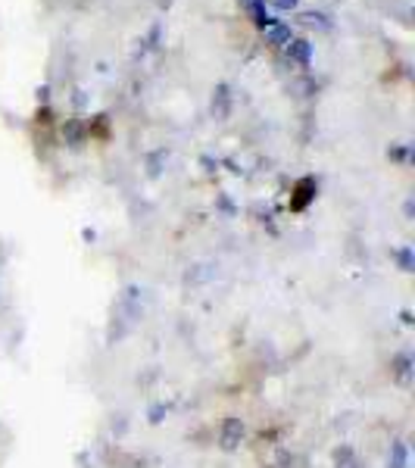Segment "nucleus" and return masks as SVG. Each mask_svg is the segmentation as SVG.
<instances>
[{
  "label": "nucleus",
  "instance_id": "nucleus-1",
  "mask_svg": "<svg viewBox=\"0 0 415 468\" xmlns=\"http://www.w3.org/2000/svg\"><path fill=\"white\" fill-rule=\"evenodd\" d=\"M112 319L122 322V328L116 331V337H122L134 322L141 319V288H125V293H119L116 309H112Z\"/></svg>",
  "mask_w": 415,
  "mask_h": 468
},
{
  "label": "nucleus",
  "instance_id": "nucleus-2",
  "mask_svg": "<svg viewBox=\"0 0 415 468\" xmlns=\"http://www.w3.org/2000/svg\"><path fill=\"white\" fill-rule=\"evenodd\" d=\"M244 434H247L244 421H240L238 415H229V419L222 421V428H218V447H222L225 452L238 450L240 443H244Z\"/></svg>",
  "mask_w": 415,
  "mask_h": 468
},
{
  "label": "nucleus",
  "instance_id": "nucleus-3",
  "mask_svg": "<svg viewBox=\"0 0 415 468\" xmlns=\"http://www.w3.org/2000/svg\"><path fill=\"white\" fill-rule=\"evenodd\" d=\"M388 468H406V443H394V447H390Z\"/></svg>",
  "mask_w": 415,
  "mask_h": 468
},
{
  "label": "nucleus",
  "instance_id": "nucleus-4",
  "mask_svg": "<svg viewBox=\"0 0 415 468\" xmlns=\"http://www.w3.org/2000/svg\"><path fill=\"white\" fill-rule=\"evenodd\" d=\"M410 356H397V362H394V375H397V381L399 384H410Z\"/></svg>",
  "mask_w": 415,
  "mask_h": 468
},
{
  "label": "nucleus",
  "instance_id": "nucleus-5",
  "mask_svg": "<svg viewBox=\"0 0 415 468\" xmlns=\"http://www.w3.org/2000/svg\"><path fill=\"white\" fill-rule=\"evenodd\" d=\"M335 463H337V468H359L356 465V456H353V452L346 450V447L335 452Z\"/></svg>",
  "mask_w": 415,
  "mask_h": 468
}]
</instances>
